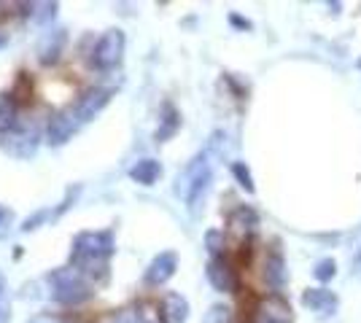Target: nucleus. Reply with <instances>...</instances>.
Wrapping results in <instances>:
<instances>
[{
  "label": "nucleus",
  "instance_id": "nucleus-8",
  "mask_svg": "<svg viewBox=\"0 0 361 323\" xmlns=\"http://www.w3.org/2000/svg\"><path fill=\"white\" fill-rule=\"evenodd\" d=\"M35 148H38V132H35L32 127H22V124H19L14 132L6 135V151L19 156V159L32 156Z\"/></svg>",
  "mask_w": 361,
  "mask_h": 323
},
{
  "label": "nucleus",
  "instance_id": "nucleus-15",
  "mask_svg": "<svg viewBox=\"0 0 361 323\" xmlns=\"http://www.w3.org/2000/svg\"><path fill=\"white\" fill-rule=\"evenodd\" d=\"M178 129H180L178 108L173 106V103H165V106H162V116H159V127H157V132H154V140H157V143H167Z\"/></svg>",
  "mask_w": 361,
  "mask_h": 323
},
{
  "label": "nucleus",
  "instance_id": "nucleus-26",
  "mask_svg": "<svg viewBox=\"0 0 361 323\" xmlns=\"http://www.w3.org/2000/svg\"><path fill=\"white\" fill-rule=\"evenodd\" d=\"M229 22H232V25H238V27H243V30H251V22H248V19H243V16H238V14H229Z\"/></svg>",
  "mask_w": 361,
  "mask_h": 323
},
{
  "label": "nucleus",
  "instance_id": "nucleus-19",
  "mask_svg": "<svg viewBox=\"0 0 361 323\" xmlns=\"http://www.w3.org/2000/svg\"><path fill=\"white\" fill-rule=\"evenodd\" d=\"M232 175H235V181H238L245 191H251V194H254V191H256L254 175H251V170H248V165H245V162H232Z\"/></svg>",
  "mask_w": 361,
  "mask_h": 323
},
{
  "label": "nucleus",
  "instance_id": "nucleus-29",
  "mask_svg": "<svg viewBox=\"0 0 361 323\" xmlns=\"http://www.w3.org/2000/svg\"><path fill=\"white\" fill-rule=\"evenodd\" d=\"M356 270H361V253L356 256Z\"/></svg>",
  "mask_w": 361,
  "mask_h": 323
},
{
  "label": "nucleus",
  "instance_id": "nucleus-22",
  "mask_svg": "<svg viewBox=\"0 0 361 323\" xmlns=\"http://www.w3.org/2000/svg\"><path fill=\"white\" fill-rule=\"evenodd\" d=\"M313 275H316V280H321V283H329L331 277L337 275V262H334V259H321V262H316V267H313Z\"/></svg>",
  "mask_w": 361,
  "mask_h": 323
},
{
  "label": "nucleus",
  "instance_id": "nucleus-3",
  "mask_svg": "<svg viewBox=\"0 0 361 323\" xmlns=\"http://www.w3.org/2000/svg\"><path fill=\"white\" fill-rule=\"evenodd\" d=\"M49 291H51L54 302L73 308V305L87 302L94 293V289H92L90 277L78 272L75 267H60V270L49 272Z\"/></svg>",
  "mask_w": 361,
  "mask_h": 323
},
{
  "label": "nucleus",
  "instance_id": "nucleus-14",
  "mask_svg": "<svg viewBox=\"0 0 361 323\" xmlns=\"http://www.w3.org/2000/svg\"><path fill=\"white\" fill-rule=\"evenodd\" d=\"M159 318H162V323H186V318H189V302H186V296H180L176 291L165 293L162 308H159Z\"/></svg>",
  "mask_w": 361,
  "mask_h": 323
},
{
  "label": "nucleus",
  "instance_id": "nucleus-7",
  "mask_svg": "<svg viewBox=\"0 0 361 323\" xmlns=\"http://www.w3.org/2000/svg\"><path fill=\"white\" fill-rule=\"evenodd\" d=\"M205 275H208V283H211L216 291H221V293L238 291V272L232 270V264L226 262L224 256L211 259L208 267H205Z\"/></svg>",
  "mask_w": 361,
  "mask_h": 323
},
{
  "label": "nucleus",
  "instance_id": "nucleus-17",
  "mask_svg": "<svg viewBox=\"0 0 361 323\" xmlns=\"http://www.w3.org/2000/svg\"><path fill=\"white\" fill-rule=\"evenodd\" d=\"M19 127V103L11 92H0V135H8Z\"/></svg>",
  "mask_w": 361,
  "mask_h": 323
},
{
  "label": "nucleus",
  "instance_id": "nucleus-23",
  "mask_svg": "<svg viewBox=\"0 0 361 323\" xmlns=\"http://www.w3.org/2000/svg\"><path fill=\"white\" fill-rule=\"evenodd\" d=\"M11 318V299H8V283L6 275L0 272V323H8Z\"/></svg>",
  "mask_w": 361,
  "mask_h": 323
},
{
  "label": "nucleus",
  "instance_id": "nucleus-4",
  "mask_svg": "<svg viewBox=\"0 0 361 323\" xmlns=\"http://www.w3.org/2000/svg\"><path fill=\"white\" fill-rule=\"evenodd\" d=\"M124 46H127L124 30L111 27V30H106L100 38H97V44H94V49H92L90 62L97 68V70H114V68L121 62V57H124Z\"/></svg>",
  "mask_w": 361,
  "mask_h": 323
},
{
  "label": "nucleus",
  "instance_id": "nucleus-13",
  "mask_svg": "<svg viewBox=\"0 0 361 323\" xmlns=\"http://www.w3.org/2000/svg\"><path fill=\"white\" fill-rule=\"evenodd\" d=\"M288 280V270H286V259L281 251H270L267 259H264V283L272 289V293L281 291Z\"/></svg>",
  "mask_w": 361,
  "mask_h": 323
},
{
  "label": "nucleus",
  "instance_id": "nucleus-11",
  "mask_svg": "<svg viewBox=\"0 0 361 323\" xmlns=\"http://www.w3.org/2000/svg\"><path fill=\"white\" fill-rule=\"evenodd\" d=\"M256 227H259V215H256V210L248 208V205L235 208L232 215H229V232H232L238 240H243V243L254 237Z\"/></svg>",
  "mask_w": 361,
  "mask_h": 323
},
{
  "label": "nucleus",
  "instance_id": "nucleus-10",
  "mask_svg": "<svg viewBox=\"0 0 361 323\" xmlns=\"http://www.w3.org/2000/svg\"><path fill=\"white\" fill-rule=\"evenodd\" d=\"M302 305L307 310H313L321 318H329V315H334L337 308H340V299H337L334 291L321 286V289H307V291L302 293Z\"/></svg>",
  "mask_w": 361,
  "mask_h": 323
},
{
  "label": "nucleus",
  "instance_id": "nucleus-20",
  "mask_svg": "<svg viewBox=\"0 0 361 323\" xmlns=\"http://www.w3.org/2000/svg\"><path fill=\"white\" fill-rule=\"evenodd\" d=\"M111 323H146V318H143V310L137 308V305H130V308H121L111 318Z\"/></svg>",
  "mask_w": 361,
  "mask_h": 323
},
{
  "label": "nucleus",
  "instance_id": "nucleus-21",
  "mask_svg": "<svg viewBox=\"0 0 361 323\" xmlns=\"http://www.w3.org/2000/svg\"><path fill=\"white\" fill-rule=\"evenodd\" d=\"M205 248H208V253H211V259H219L221 253H224V234L219 229H211L205 234Z\"/></svg>",
  "mask_w": 361,
  "mask_h": 323
},
{
  "label": "nucleus",
  "instance_id": "nucleus-16",
  "mask_svg": "<svg viewBox=\"0 0 361 323\" xmlns=\"http://www.w3.org/2000/svg\"><path fill=\"white\" fill-rule=\"evenodd\" d=\"M130 178L140 186H154L159 178H162V165H159L157 159H151V156L137 159L135 165L130 167Z\"/></svg>",
  "mask_w": 361,
  "mask_h": 323
},
{
  "label": "nucleus",
  "instance_id": "nucleus-25",
  "mask_svg": "<svg viewBox=\"0 0 361 323\" xmlns=\"http://www.w3.org/2000/svg\"><path fill=\"white\" fill-rule=\"evenodd\" d=\"M232 318V310L226 305H213L208 312H205V323H229Z\"/></svg>",
  "mask_w": 361,
  "mask_h": 323
},
{
  "label": "nucleus",
  "instance_id": "nucleus-18",
  "mask_svg": "<svg viewBox=\"0 0 361 323\" xmlns=\"http://www.w3.org/2000/svg\"><path fill=\"white\" fill-rule=\"evenodd\" d=\"M75 194H78V189H71V191L65 194V200L60 202V208H57V210H38V213L30 215V218H27V221H25L19 229H22V232H32V229H38L41 224H46V221H54V218H60V215L65 213L68 208H71V202L75 200Z\"/></svg>",
  "mask_w": 361,
  "mask_h": 323
},
{
  "label": "nucleus",
  "instance_id": "nucleus-28",
  "mask_svg": "<svg viewBox=\"0 0 361 323\" xmlns=\"http://www.w3.org/2000/svg\"><path fill=\"white\" fill-rule=\"evenodd\" d=\"M6 44H8V32H3V30H0V49L6 46Z\"/></svg>",
  "mask_w": 361,
  "mask_h": 323
},
{
  "label": "nucleus",
  "instance_id": "nucleus-2",
  "mask_svg": "<svg viewBox=\"0 0 361 323\" xmlns=\"http://www.w3.org/2000/svg\"><path fill=\"white\" fill-rule=\"evenodd\" d=\"M213 146H208L205 151H200L197 156H192V162L178 172L176 178V194L180 197V202L189 208V210H197L200 202L205 200L208 189H211L213 181Z\"/></svg>",
  "mask_w": 361,
  "mask_h": 323
},
{
  "label": "nucleus",
  "instance_id": "nucleus-30",
  "mask_svg": "<svg viewBox=\"0 0 361 323\" xmlns=\"http://www.w3.org/2000/svg\"><path fill=\"white\" fill-rule=\"evenodd\" d=\"M254 323H270V321H264V318H256Z\"/></svg>",
  "mask_w": 361,
  "mask_h": 323
},
{
  "label": "nucleus",
  "instance_id": "nucleus-6",
  "mask_svg": "<svg viewBox=\"0 0 361 323\" xmlns=\"http://www.w3.org/2000/svg\"><path fill=\"white\" fill-rule=\"evenodd\" d=\"M111 89H103V87H94V89H87V92L81 94L78 100H75V106H73V110H75V116H78V122L81 124H87V122H92L103 108L111 103Z\"/></svg>",
  "mask_w": 361,
  "mask_h": 323
},
{
  "label": "nucleus",
  "instance_id": "nucleus-12",
  "mask_svg": "<svg viewBox=\"0 0 361 323\" xmlns=\"http://www.w3.org/2000/svg\"><path fill=\"white\" fill-rule=\"evenodd\" d=\"M259 318L270 323H294V312L281 293H267L259 305Z\"/></svg>",
  "mask_w": 361,
  "mask_h": 323
},
{
  "label": "nucleus",
  "instance_id": "nucleus-24",
  "mask_svg": "<svg viewBox=\"0 0 361 323\" xmlns=\"http://www.w3.org/2000/svg\"><path fill=\"white\" fill-rule=\"evenodd\" d=\"M14 221L16 215L11 208H6V205H0V240H6L8 237V232L14 229Z\"/></svg>",
  "mask_w": 361,
  "mask_h": 323
},
{
  "label": "nucleus",
  "instance_id": "nucleus-9",
  "mask_svg": "<svg viewBox=\"0 0 361 323\" xmlns=\"http://www.w3.org/2000/svg\"><path fill=\"white\" fill-rule=\"evenodd\" d=\"M176 270H178V256L173 251H162L146 267V283L149 286H165L167 280L176 275Z\"/></svg>",
  "mask_w": 361,
  "mask_h": 323
},
{
  "label": "nucleus",
  "instance_id": "nucleus-27",
  "mask_svg": "<svg viewBox=\"0 0 361 323\" xmlns=\"http://www.w3.org/2000/svg\"><path fill=\"white\" fill-rule=\"evenodd\" d=\"M30 323H60L57 318H35V321H30Z\"/></svg>",
  "mask_w": 361,
  "mask_h": 323
},
{
  "label": "nucleus",
  "instance_id": "nucleus-5",
  "mask_svg": "<svg viewBox=\"0 0 361 323\" xmlns=\"http://www.w3.org/2000/svg\"><path fill=\"white\" fill-rule=\"evenodd\" d=\"M78 127H81V122L75 116L73 106L62 108L57 113H51V119L46 124V143L54 146V148H60V146H65L68 140L73 138V132Z\"/></svg>",
  "mask_w": 361,
  "mask_h": 323
},
{
  "label": "nucleus",
  "instance_id": "nucleus-1",
  "mask_svg": "<svg viewBox=\"0 0 361 323\" xmlns=\"http://www.w3.org/2000/svg\"><path fill=\"white\" fill-rule=\"evenodd\" d=\"M116 253V240L111 232H81L71 246V267L87 277L106 272L111 256Z\"/></svg>",
  "mask_w": 361,
  "mask_h": 323
}]
</instances>
